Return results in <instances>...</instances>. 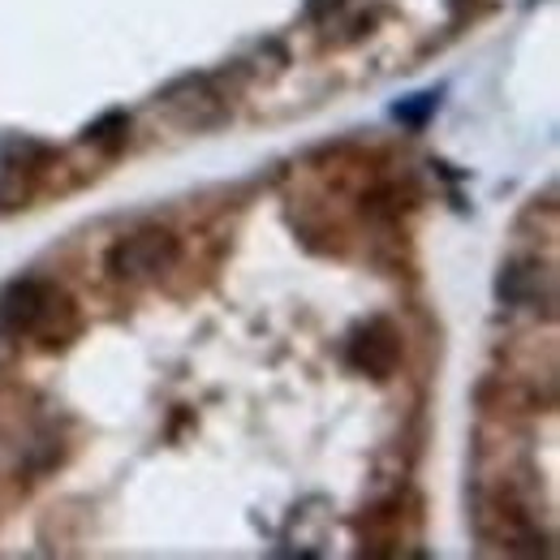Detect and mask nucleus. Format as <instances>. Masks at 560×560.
Segmentation results:
<instances>
[{"instance_id":"obj_2","label":"nucleus","mask_w":560,"mask_h":560,"mask_svg":"<svg viewBox=\"0 0 560 560\" xmlns=\"http://www.w3.org/2000/svg\"><path fill=\"white\" fill-rule=\"evenodd\" d=\"M177 255H182V246L168 229H139V233H126L121 242H113L108 277L117 284H142V280L160 277L164 268H173Z\"/></svg>"},{"instance_id":"obj_6","label":"nucleus","mask_w":560,"mask_h":560,"mask_svg":"<svg viewBox=\"0 0 560 560\" xmlns=\"http://www.w3.org/2000/svg\"><path fill=\"white\" fill-rule=\"evenodd\" d=\"M435 104H440V95H435V91H422L419 100H410V104H397L393 113H397L401 121H410V126H422V117H427Z\"/></svg>"},{"instance_id":"obj_7","label":"nucleus","mask_w":560,"mask_h":560,"mask_svg":"<svg viewBox=\"0 0 560 560\" xmlns=\"http://www.w3.org/2000/svg\"><path fill=\"white\" fill-rule=\"evenodd\" d=\"M453 4H462V0H453Z\"/></svg>"},{"instance_id":"obj_1","label":"nucleus","mask_w":560,"mask_h":560,"mask_svg":"<svg viewBox=\"0 0 560 560\" xmlns=\"http://www.w3.org/2000/svg\"><path fill=\"white\" fill-rule=\"evenodd\" d=\"M78 328L73 302L48 280L22 277L0 289V341H22V337H44L39 346H66Z\"/></svg>"},{"instance_id":"obj_3","label":"nucleus","mask_w":560,"mask_h":560,"mask_svg":"<svg viewBox=\"0 0 560 560\" xmlns=\"http://www.w3.org/2000/svg\"><path fill=\"white\" fill-rule=\"evenodd\" d=\"M160 100H164V108H168L182 126H190V130H208V126H220V121H224V100H220V91L211 86L208 78H182V82H173Z\"/></svg>"},{"instance_id":"obj_4","label":"nucleus","mask_w":560,"mask_h":560,"mask_svg":"<svg viewBox=\"0 0 560 560\" xmlns=\"http://www.w3.org/2000/svg\"><path fill=\"white\" fill-rule=\"evenodd\" d=\"M397 358H401V341L384 319H371L366 328H358L350 337V362L375 380H388L397 371Z\"/></svg>"},{"instance_id":"obj_5","label":"nucleus","mask_w":560,"mask_h":560,"mask_svg":"<svg viewBox=\"0 0 560 560\" xmlns=\"http://www.w3.org/2000/svg\"><path fill=\"white\" fill-rule=\"evenodd\" d=\"M82 142L95 147V151H104V155H117L130 142V117L126 113H104L100 121H91L82 130Z\"/></svg>"}]
</instances>
